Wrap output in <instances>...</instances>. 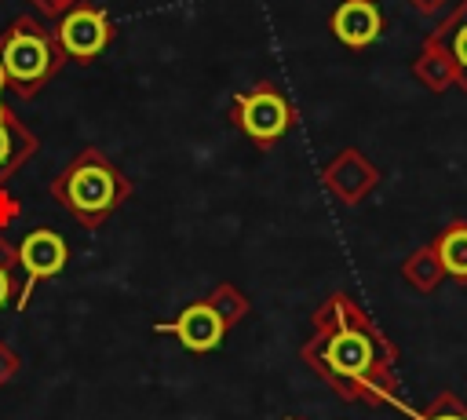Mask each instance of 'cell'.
I'll list each match as a JSON object with an SVG mask.
<instances>
[{
  "label": "cell",
  "instance_id": "obj_7",
  "mask_svg": "<svg viewBox=\"0 0 467 420\" xmlns=\"http://www.w3.org/2000/svg\"><path fill=\"white\" fill-rule=\"evenodd\" d=\"M226 329H230V325L219 318V310H215L208 299H197V303L182 307V310H179V318L171 321L175 340H179L186 351H193V354L215 351V347L223 343Z\"/></svg>",
  "mask_w": 467,
  "mask_h": 420
},
{
  "label": "cell",
  "instance_id": "obj_11",
  "mask_svg": "<svg viewBox=\"0 0 467 420\" xmlns=\"http://www.w3.org/2000/svg\"><path fill=\"white\" fill-rule=\"evenodd\" d=\"M438 256H441V267H445L449 274L467 278V226L449 230V234L441 237V245H438Z\"/></svg>",
  "mask_w": 467,
  "mask_h": 420
},
{
  "label": "cell",
  "instance_id": "obj_9",
  "mask_svg": "<svg viewBox=\"0 0 467 420\" xmlns=\"http://www.w3.org/2000/svg\"><path fill=\"white\" fill-rule=\"evenodd\" d=\"M36 146H40L36 135L18 117H11V121L0 124V186L15 175V168H22L36 153Z\"/></svg>",
  "mask_w": 467,
  "mask_h": 420
},
{
  "label": "cell",
  "instance_id": "obj_1",
  "mask_svg": "<svg viewBox=\"0 0 467 420\" xmlns=\"http://www.w3.org/2000/svg\"><path fill=\"white\" fill-rule=\"evenodd\" d=\"M303 362L325 376L343 398L383 402L390 394L387 347L347 296H332L314 318V336L303 343Z\"/></svg>",
  "mask_w": 467,
  "mask_h": 420
},
{
  "label": "cell",
  "instance_id": "obj_10",
  "mask_svg": "<svg viewBox=\"0 0 467 420\" xmlns=\"http://www.w3.org/2000/svg\"><path fill=\"white\" fill-rule=\"evenodd\" d=\"M204 299L219 310V318H223L226 325H237V321L248 314V299H244V292H241L237 285H230V281H219Z\"/></svg>",
  "mask_w": 467,
  "mask_h": 420
},
{
  "label": "cell",
  "instance_id": "obj_16",
  "mask_svg": "<svg viewBox=\"0 0 467 420\" xmlns=\"http://www.w3.org/2000/svg\"><path fill=\"white\" fill-rule=\"evenodd\" d=\"M456 58L467 66V29H460V33H456Z\"/></svg>",
  "mask_w": 467,
  "mask_h": 420
},
{
  "label": "cell",
  "instance_id": "obj_4",
  "mask_svg": "<svg viewBox=\"0 0 467 420\" xmlns=\"http://www.w3.org/2000/svg\"><path fill=\"white\" fill-rule=\"evenodd\" d=\"M234 124L259 146H274L292 124H296V110L288 106V99L281 95V88L274 84H259L244 95L234 99V110H230Z\"/></svg>",
  "mask_w": 467,
  "mask_h": 420
},
{
  "label": "cell",
  "instance_id": "obj_8",
  "mask_svg": "<svg viewBox=\"0 0 467 420\" xmlns=\"http://www.w3.org/2000/svg\"><path fill=\"white\" fill-rule=\"evenodd\" d=\"M383 29V15L372 0H343L332 15V33L347 44V47H365L379 37Z\"/></svg>",
  "mask_w": 467,
  "mask_h": 420
},
{
  "label": "cell",
  "instance_id": "obj_18",
  "mask_svg": "<svg viewBox=\"0 0 467 420\" xmlns=\"http://www.w3.org/2000/svg\"><path fill=\"white\" fill-rule=\"evenodd\" d=\"M7 88V73H4V66H0V91Z\"/></svg>",
  "mask_w": 467,
  "mask_h": 420
},
{
  "label": "cell",
  "instance_id": "obj_19",
  "mask_svg": "<svg viewBox=\"0 0 467 420\" xmlns=\"http://www.w3.org/2000/svg\"><path fill=\"white\" fill-rule=\"evenodd\" d=\"M288 420H303V416H288Z\"/></svg>",
  "mask_w": 467,
  "mask_h": 420
},
{
  "label": "cell",
  "instance_id": "obj_17",
  "mask_svg": "<svg viewBox=\"0 0 467 420\" xmlns=\"http://www.w3.org/2000/svg\"><path fill=\"white\" fill-rule=\"evenodd\" d=\"M11 117H15V113H11V110H7V102L0 99V124H4V121H11Z\"/></svg>",
  "mask_w": 467,
  "mask_h": 420
},
{
  "label": "cell",
  "instance_id": "obj_2",
  "mask_svg": "<svg viewBox=\"0 0 467 420\" xmlns=\"http://www.w3.org/2000/svg\"><path fill=\"white\" fill-rule=\"evenodd\" d=\"M131 194L128 175L99 150L84 146L55 179L51 197L80 223V226H102Z\"/></svg>",
  "mask_w": 467,
  "mask_h": 420
},
{
  "label": "cell",
  "instance_id": "obj_14",
  "mask_svg": "<svg viewBox=\"0 0 467 420\" xmlns=\"http://www.w3.org/2000/svg\"><path fill=\"white\" fill-rule=\"evenodd\" d=\"M423 420H467V413H463L456 402H441V405H434Z\"/></svg>",
  "mask_w": 467,
  "mask_h": 420
},
{
  "label": "cell",
  "instance_id": "obj_15",
  "mask_svg": "<svg viewBox=\"0 0 467 420\" xmlns=\"http://www.w3.org/2000/svg\"><path fill=\"white\" fill-rule=\"evenodd\" d=\"M29 4H36V7L44 11V15H51V18H58V15H62V11H69V7L77 4V0H29Z\"/></svg>",
  "mask_w": 467,
  "mask_h": 420
},
{
  "label": "cell",
  "instance_id": "obj_3",
  "mask_svg": "<svg viewBox=\"0 0 467 420\" xmlns=\"http://www.w3.org/2000/svg\"><path fill=\"white\" fill-rule=\"evenodd\" d=\"M0 66L7 73V84L22 99H33L51 77H58V69L66 66V51L58 47L55 29L29 15H18L0 33Z\"/></svg>",
  "mask_w": 467,
  "mask_h": 420
},
{
  "label": "cell",
  "instance_id": "obj_5",
  "mask_svg": "<svg viewBox=\"0 0 467 420\" xmlns=\"http://www.w3.org/2000/svg\"><path fill=\"white\" fill-rule=\"evenodd\" d=\"M55 37H58V47L66 51V58H77V62H91L106 51V44L113 40V22L102 7H91V4H73L69 11L58 15V26H55Z\"/></svg>",
  "mask_w": 467,
  "mask_h": 420
},
{
  "label": "cell",
  "instance_id": "obj_13",
  "mask_svg": "<svg viewBox=\"0 0 467 420\" xmlns=\"http://www.w3.org/2000/svg\"><path fill=\"white\" fill-rule=\"evenodd\" d=\"M18 369H22V358L7 343H0V387H7L18 376Z\"/></svg>",
  "mask_w": 467,
  "mask_h": 420
},
{
  "label": "cell",
  "instance_id": "obj_6",
  "mask_svg": "<svg viewBox=\"0 0 467 420\" xmlns=\"http://www.w3.org/2000/svg\"><path fill=\"white\" fill-rule=\"evenodd\" d=\"M69 263V248H66V237L47 230V226H36L29 230L22 241H18V270L26 274V285H22V299L18 307L29 303V292L36 281H47V278H58Z\"/></svg>",
  "mask_w": 467,
  "mask_h": 420
},
{
  "label": "cell",
  "instance_id": "obj_12",
  "mask_svg": "<svg viewBox=\"0 0 467 420\" xmlns=\"http://www.w3.org/2000/svg\"><path fill=\"white\" fill-rule=\"evenodd\" d=\"M15 274H18V245H11L0 234V307H7V299L15 296Z\"/></svg>",
  "mask_w": 467,
  "mask_h": 420
}]
</instances>
